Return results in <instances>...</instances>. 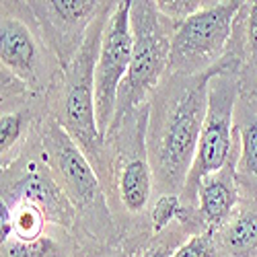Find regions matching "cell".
<instances>
[{"label": "cell", "instance_id": "cell-6", "mask_svg": "<svg viewBox=\"0 0 257 257\" xmlns=\"http://www.w3.org/2000/svg\"><path fill=\"white\" fill-rule=\"evenodd\" d=\"M132 60L117 93L115 119L146 105L169 72L173 23L157 9V0H132Z\"/></svg>", "mask_w": 257, "mask_h": 257}, {"label": "cell", "instance_id": "cell-3", "mask_svg": "<svg viewBox=\"0 0 257 257\" xmlns=\"http://www.w3.org/2000/svg\"><path fill=\"white\" fill-rule=\"evenodd\" d=\"M41 144L58 185L74 206L76 241L93 239L103 245L119 243L123 237L113 222L95 167L52 113L41 125Z\"/></svg>", "mask_w": 257, "mask_h": 257}, {"label": "cell", "instance_id": "cell-1", "mask_svg": "<svg viewBox=\"0 0 257 257\" xmlns=\"http://www.w3.org/2000/svg\"><path fill=\"white\" fill-rule=\"evenodd\" d=\"M220 68L222 64L196 76L167 72L148 101L146 148L157 196H181L206 119L208 87Z\"/></svg>", "mask_w": 257, "mask_h": 257}, {"label": "cell", "instance_id": "cell-2", "mask_svg": "<svg viewBox=\"0 0 257 257\" xmlns=\"http://www.w3.org/2000/svg\"><path fill=\"white\" fill-rule=\"evenodd\" d=\"M148 103L113 121L93 165L121 237L153 234L151 206L157 198L146 148Z\"/></svg>", "mask_w": 257, "mask_h": 257}, {"label": "cell", "instance_id": "cell-14", "mask_svg": "<svg viewBox=\"0 0 257 257\" xmlns=\"http://www.w3.org/2000/svg\"><path fill=\"white\" fill-rule=\"evenodd\" d=\"M237 132V181L243 200L257 198V95H239L234 107Z\"/></svg>", "mask_w": 257, "mask_h": 257}, {"label": "cell", "instance_id": "cell-19", "mask_svg": "<svg viewBox=\"0 0 257 257\" xmlns=\"http://www.w3.org/2000/svg\"><path fill=\"white\" fill-rule=\"evenodd\" d=\"M191 234L194 232H191L183 222L177 220L169 228H165L163 232L155 234L138 257H173V253L179 249V245H183Z\"/></svg>", "mask_w": 257, "mask_h": 257}, {"label": "cell", "instance_id": "cell-13", "mask_svg": "<svg viewBox=\"0 0 257 257\" xmlns=\"http://www.w3.org/2000/svg\"><path fill=\"white\" fill-rule=\"evenodd\" d=\"M241 200L243 196L237 181V148H234V153L220 171L206 175L198 183L194 200L185 206L194 208L206 230L214 232L232 216Z\"/></svg>", "mask_w": 257, "mask_h": 257}, {"label": "cell", "instance_id": "cell-5", "mask_svg": "<svg viewBox=\"0 0 257 257\" xmlns=\"http://www.w3.org/2000/svg\"><path fill=\"white\" fill-rule=\"evenodd\" d=\"M0 70L41 97L50 95L64 72L29 0L0 3Z\"/></svg>", "mask_w": 257, "mask_h": 257}, {"label": "cell", "instance_id": "cell-16", "mask_svg": "<svg viewBox=\"0 0 257 257\" xmlns=\"http://www.w3.org/2000/svg\"><path fill=\"white\" fill-rule=\"evenodd\" d=\"M212 237L218 257H257V198L241 200L232 216Z\"/></svg>", "mask_w": 257, "mask_h": 257}, {"label": "cell", "instance_id": "cell-10", "mask_svg": "<svg viewBox=\"0 0 257 257\" xmlns=\"http://www.w3.org/2000/svg\"><path fill=\"white\" fill-rule=\"evenodd\" d=\"M132 0H119L109 17V23L103 33V44L95 68V109L97 125L105 138L115 119L117 93L130 68L132 60V25H130Z\"/></svg>", "mask_w": 257, "mask_h": 257}, {"label": "cell", "instance_id": "cell-21", "mask_svg": "<svg viewBox=\"0 0 257 257\" xmlns=\"http://www.w3.org/2000/svg\"><path fill=\"white\" fill-rule=\"evenodd\" d=\"M206 7V0H157V9L173 25H179Z\"/></svg>", "mask_w": 257, "mask_h": 257}, {"label": "cell", "instance_id": "cell-15", "mask_svg": "<svg viewBox=\"0 0 257 257\" xmlns=\"http://www.w3.org/2000/svg\"><path fill=\"white\" fill-rule=\"evenodd\" d=\"M226 56L237 66L241 91L257 95V0H243Z\"/></svg>", "mask_w": 257, "mask_h": 257}, {"label": "cell", "instance_id": "cell-8", "mask_svg": "<svg viewBox=\"0 0 257 257\" xmlns=\"http://www.w3.org/2000/svg\"><path fill=\"white\" fill-rule=\"evenodd\" d=\"M243 0H206V7L173 25L169 74L196 76L216 68L226 56Z\"/></svg>", "mask_w": 257, "mask_h": 257}, {"label": "cell", "instance_id": "cell-7", "mask_svg": "<svg viewBox=\"0 0 257 257\" xmlns=\"http://www.w3.org/2000/svg\"><path fill=\"white\" fill-rule=\"evenodd\" d=\"M220 64V72L212 76L208 87L206 119L200 134L194 165H191L185 187L181 191L183 204H191L198 183L206 175L220 171L234 153V148H237L234 107H237L241 95V80L237 74V66L228 56H224Z\"/></svg>", "mask_w": 257, "mask_h": 257}, {"label": "cell", "instance_id": "cell-12", "mask_svg": "<svg viewBox=\"0 0 257 257\" xmlns=\"http://www.w3.org/2000/svg\"><path fill=\"white\" fill-rule=\"evenodd\" d=\"M29 5L50 48L66 68L84 46L105 0H29Z\"/></svg>", "mask_w": 257, "mask_h": 257}, {"label": "cell", "instance_id": "cell-11", "mask_svg": "<svg viewBox=\"0 0 257 257\" xmlns=\"http://www.w3.org/2000/svg\"><path fill=\"white\" fill-rule=\"evenodd\" d=\"M48 115V97L31 93L11 72L0 70V169L25 153Z\"/></svg>", "mask_w": 257, "mask_h": 257}, {"label": "cell", "instance_id": "cell-4", "mask_svg": "<svg viewBox=\"0 0 257 257\" xmlns=\"http://www.w3.org/2000/svg\"><path fill=\"white\" fill-rule=\"evenodd\" d=\"M115 5L117 3L113 0H105L99 17L95 19L87 39H84V46L64 68L60 80L48 95L50 113L82 148L91 165L97 163L103 146L95 109V68L103 44V33L111 13L115 11Z\"/></svg>", "mask_w": 257, "mask_h": 257}, {"label": "cell", "instance_id": "cell-18", "mask_svg": "<svg viewBox=\"0 0 257 257\" xmlns=\"http://www.w3.org/2000/svg\"><path fill=\"white\" fill-rule=\"evenodd\" d=\"M155 234H132L123 237L115 245H103L93 239L78 241V247L72 257H138Z\"/></svg>", "mask_w": 257, "mask_h": 257}, {"label": "cell", "instance_id": "cell-20", "mask_svg": "<svg viewBox=\"0 0 257 257\" xmlns=\"http://www.w3.org/2000/svg\"><path fill=\"white\" fill-rule=\"evenodd\" d=\"M183 200L181 196L177 194H161L155 198L153 206H151V228H153V234H159L163 232L165 228H169L173 222H177L181 216H183Z\"/></svg>", "mask_w": 257, "mask_h": 257}, {"label": "cell", "instance_id": "cell-9", "mask_svg": "<svg viewBox=\"0 0 257 257\" xmlns=\"http://www.w3.org/2000/svg\"><path fill=\"white\" fill-rule=\"evenodd\" d=\"M0 202H25L48 216L56 226L76 230V212L66 194L58 185L48 163L41 132L25 148L15 163L3 169L0 175Z\"/></svg>", "mask_w": 257, "mask_h": 257}, {"label": "cell", "instance_id": "cell-22", "mask_svg": "<svg viewBox=\"0 0 257 257\" xmlns=\"http://www.w3.org/2000/svg\"><path fill=\"white\" fill-rule=\"evenodd\" d=\"M173 257H218L212 232L191 234L183 245H179Z\"/></svg>", "mask_w": 257, "mask_h": 257}, {"label": "cell", "instance_id": "cell-17", "mask_svg": "<svg viewBox=\"0 0 257 257\" xmlns=\"http://www.w3.org/2000/svg\"><path fill=\"white\" fill-rule=\"evenodd\" d=\"M78 247L74 232L62 226H50L46 234L29 243L5 241L0 257H72Z\"/></svg>", "mask_w": 257, "mask_h": 257}]
</instances>
